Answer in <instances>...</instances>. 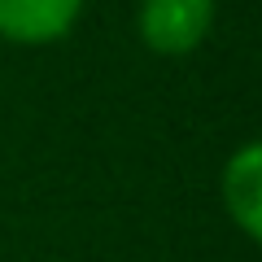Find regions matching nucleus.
Here are the masks:
<instances>
[{"instance_id": "nucleus-1", "label": "nucleus", "mask_w": 262, "mask_h": 262, "mask_svg": "<svg viewBox=\"0 0 262 262\" xmlns=\"http://www.w3.org/2000/svg\"><path fill=\"white\" fill-rule=\"evenodd\" d=\"M219 0H140L136 35L158 57H188L210 39Z\"/></svg>"}, {"instance_id": "nucleus-2", "label": "nucleus", "mask_w": 262, "mask_h": 262, "mask_svg": "<svg viewBox=\"0 0 262 262\" xmlns=\"http://www.w3.org/2000/svg\"><path fill=\"white\" fill-rule=\"evenodd\" d=\"M88 0H0V39L18 48L61 44L79 27Z\"/></svg>"}, {"instance_id": "nucleus-3", "label": "nucleus", "mask_w": 262, "mask_h": 262, "mask_svg": "<svg viewBox=\"0 0 262 262\" xmlns=\"http://www.w3.org/2000/svg\"><path fill=\"white\" fill-rule=\"evenodd\" d=\"M219 196H223V210L236 232L245 241H258L262 236V144L258 140H245L223 162Z\"/></svg>"}]
</instances>
